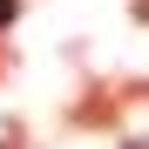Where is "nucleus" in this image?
<instances>
[{"instance_id":"nucleus-1","label":"nucleus","mask_w":149,"mask_h":149,"mask_svg":"<svg viewBox=\"0 0 149 149\" xmlns=\"http://www.w3.org/2000/svg\"><path fill=\"white\" fill-rule=\"evenodd\" d=\"M7 20H14V0H0V27H7Z\"/></svg>"}]
</instances>
